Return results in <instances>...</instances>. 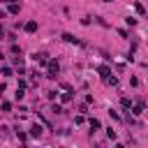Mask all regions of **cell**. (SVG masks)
Returning <instances> with one entry per match:
<instances>
[{"mask_svg":"<svg viewBox=\"0 0 148 148\" xmlns=\"http://www.w3.org/2000/svg\"><path fill=\"white\" fill-rule=\"evenodd\" d=\"M2 37H5V30H2V28H0V39H2Z\"/></svg>","mask_w":148,"mask_h":148,"instance_id":"20","label":"cell"},{"mask_svg":"<svg viewBox=\"0 0 148 148\" xmlns=\"http://www.w3.org/2000/svg\"><path fill=\"white\" fill-rule=\"evenodd\" d=\"M60 99H62V102H69V99H72V95H69V92H62V95H60Z\"/></svg>","mask_w":148,"mask_h":148,"instance_id":"17","label":"cell"},{"mask_svg":"<svg viewBox=\"0 0 148 148\" xmlns=\"http://www.w3.org/2000/svg\"><path fill=\"white\" fill-rule=\"evenodd\" d=\"M104 81H106V83H109V86H118V79H116V76H106V79H104Z\"/></svg>","mask_w":148,"mask_h":148,"instance_id":"15","label":"cell"},{"mask_svg":"<svg viewBox=\"0 0 148 148\" xmlns=\"http://www.w3.org/2000/svg\"><path fill=\"white\" fill-rule=\"evenodd\" d=\"M83 120H86L83 116H76V118H74V123H76V125H83Z\"/></svg>","mask_w":148,"mask_h":148,"instance_id":"19","label":"cell"},{"mask_svg":"<svg viewBox=\"0 0 148 148\" xmlns=\"http://www.w3.org/2000/svg\"><path fill=\"white\" fill-rule=\"evenodd\" d=\"M132 113H134V116H141V113H143V102H139V104L132 109Z\"/></svg>","mask_w":148,"mask_h":148,"instance_id":"9","label":"cell"},{"mask_svg":"<svg viewBox=\"0 0 148 148\" xmlns=\"http://www.w3.org/2000/svg\"><path fill=\"white\" fill-rule=\"evenodd\" d=\"M99 127H102V123H99L97 118H90V130L95 132V130H99Z\"/></svg>","mask_w":148,"mask_h":148,"instance_id":"10","label":"cell"},{"mask_svg":"<svg viewBox=\"0 0 148 148\" xmlns=\"http://www.w3.org/2000/svg\"><path fill=\"white\" fill-rule=\"evenodd\" d=\"M0 58H2V53H0Z\"/></svg>","mask_w":148,"mask_h":148,"instance_id":"21","label":"cell"},{"mask_svg":"<svg viewBox=\"0 0 148 148\" xmlns=\"http://www.w3.org/2000/svg\"><path fill=\"white\" fill-rule=\"evenodd\" d=\"M0 74H2V76H12V74H14V69H12V67H7V65H5V67H2V69H0Z\"/></svg>","mask_w":148,"mask_h":148,"instance_id":"11","label":"cell"},{"mask_svg":"<svg viewBox=\"0 0 148 148\" xmlns=\"http://www.w3.org/2000/svg\"><path fill=\"white\" fill-rule=\"evenodd\" d=\"M97 72H99V76H102V79H106V76L111 74V69H109V65H99V67H97Z\"/></svg>","mask_w":148,"mask_h":148,"instance_id":"3","label":"cell"},{"mask_svg":"<svg viewBox=\"0 0 148 148\" xmlns=\"http://www.w3.org/2000/svg\"><path fill=\"white\" fill-rule=\"evenodd\" d=\"M120 106H123V109H130V106H132L130 97H123V99H120Z\"/></svg>","mask_w":148,"mask_h":148,"instance_id":"12","label":"cell"},{"mask_svg":"<svg viewBox=\"0 0 148 148\" xmlns=\"http://www.w3.org/2000/svg\"><path fill=\"white\" fill-rule=\"evenodd\" d=\"M51 111H53V113H62V109H60V104H53V106H51Z\"/></svg>","mask_w":148,"mask_h":148,"instance_id":"18","label":"cell"},{"mask_svg":"<svg viewBox=\"0 0 148 148\" xmlns=\"http://www.w3.org/2000/svg\"><path fill=\"white\" fill-rule=\"evenodd\" d=\"M106 136H109V139H111V141H116V132H113V130H111V127H109V130H106Z\"/></svg>","mask_w":148,"mask_h":148,"instance_id":"16","label":"cell"},{"mask_svg":"<svg viewBox=\"0 0 148 148\" xmlns=\"http://www.w3.org/2000/svg\"><path fill=\"white\" fill-rule=\"evenodd\" d=\"M62 39H65V42H69V44H81V42H79L74 35H69V32H65V35H62Z\"/></svg>","mask_w":148,"mask_h":148,"instance_id":"6","label":"cell"},{"mask_svg":"<svg viewBox=\"0 0 148 148\" xmlns=\"http://www.w3.org/2000/svg\"><path fill=\"white\" fill-rule=\"evenodd\" d=\"M23 28H25V32H35V30H37V21H28Z\"/></svg>","mask_w":148,"mask_h":148,"instance_id":"5","label":"cell"},{"mask_svg":"<svg viewBox=\"0 0 148 148\" xmlns=\"http://www.w3.org/2000/svg\"><path fill=\"white\" fill-rule=\"evenodd\" d=\"M30 136H37V139H39V136H42V127H39V125H37V123H35V125H32V127H30Z\"/></svg>","mask_w":148,"mask_h":148,"instance_id":"4","label":"cell"},{"mask_svg":"<svg viewBox=\"0 0 148 148\" xmlns=\"http://www.w3.org/2000/svg\"><path fill=\"white\" fill-rule=\"evenodd\" d=\"M46 67H49V74H46V76H51V79H53V76H56L58 72H60V65H58V60H51V58H49Z\"/></svg>","mask_w":148,"mask_h":148,"instance_id":"1","label":"cell"},{"mask_svg":"<svg viewBox=\"0 0 148 148\" xmlns=\"http://www.w3.org/2000/svg\"><path fill=\"white\" fill-rule=\"evenodd\" d=\"M134 9H136V14H141V16L146 14V9H143V5H141V2H136V5H134Z\"/></svg>","mask_w":148,"mask_h":148,"instance_id":"14","label":"cell"},{"mask_svg":"<svg viewBox=\"0 0 148 148\" xmlns=\"http://www.w3.org/2000/svg\"><path fill=\"white\" fill-rule=\"evenodd\" d=\"M32 58H35L39 65H46V62H49V53H35Z\"/></svg>","mask_w":148,"mask_h":148,"instance_id":"2","label":"cell"},{"mask_svg":"<svg viewBox=\"0 0 148 148\" xmlns=\"http://www.w3.org/2000/svg\"><path fill=\"white\" fill-rule=\"evenodd\" d=\"M0 109H2V113H9V111H12V104H9V102H2Z\"/></svg>","mask_w":148,"mask_h":148,"instance_id":"13","label":"cell"},{"mask_svg":"<svg viewBox=\"0 0 148 148\" xmlns=\"http://www.w3.org/2000/svg\"><path fill=\"white\" fill-rule=\"evenodd\" d=\"M14 97H16V99H23V97H25V88H21V86H18V88H16V92H14Z\"/></svg>","mask_w":148,"mask_h":148,"instance_id":"8","label":"cell"},{"mask_svg":"<svg viewBox=\"0 0 148 148\" xmlns=\"http://www.w3.org/2000/svg\"><path fill=\"white\" fill-rule=\"evenodd\" d=\"M18 9H21V5H18V2H12L7 12H9V14H18Z\"/></svg>","mask_w":148,"mask_h":148,"instance_id":"7","label":"cell"}]
</instances>
